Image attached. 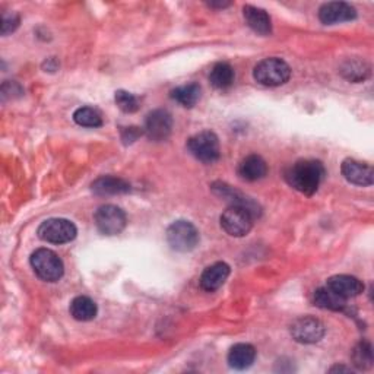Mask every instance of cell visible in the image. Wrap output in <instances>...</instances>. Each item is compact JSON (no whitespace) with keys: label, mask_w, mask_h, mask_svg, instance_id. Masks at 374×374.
Returning <instances> with one entry per match:
<instances>
[{"label":"cell","mask_w":374,"mask_h":374,"mask_svg":"<svg viewBox=\"0 0 374 374\" xmlns=\"http://www.w3.org/2000/svg\"><path fill=\"white\" fill-rule=\"evenodd\" d=\"M325 177V167L316 159H301L285 173L288 184L297 192L311 196L317 192L320 183Z\"/></svg>","instance_id":"cell-1"},{"label":"cell","mask_w":374,"mask_h":374,"mask_svg":"<svg viewBox=\"0 0 374 374\" xmlns=\"http://www.w3.org/2000/svg\"><path fill=\"white\" fill-rule=\"evenodd\" d=\"M253 76L260 85L279 87L288 82L291 76V68L282 59L269 58L256 65Z\"/></svg>","instance_id":"cell-2"},{"label":"cell","mask_w":374,"mask_h":374,"mask_svg":"<svg viewBox=\"0 0 374 374\" xmlns=\"http://www.w3.org/2000/svg\"><path fill=\"white\" fill-rule=\"evenodd\" d=\"M31 266L38 278L47 282H56L63 277L65 266L62 259L48 249H38L31 255Z\"/></svg>","instance_id":"cell-3"},{"label":"cell","mask_w":374,"mask_h":374,"mask_svg":"<svg viewBox=\"0 0 374 374\" xmlns=\"http://www.w3.org/2000/svg\"><path fill=\"white\" fill-rule=\"evenodd\" d=\"M187 149L205 164H212L220 158V141L213 132L205 130L187 141Z\"/></svg>","instance_id":"cell-4"},{"label":"cell","mask_w":374,"mask_h":374,"mask_svg":"<svg viewBox=\"0 0 374 374\" xmlns=\"http://www.w3.org/2000/svg\"><path fill=\"white\" fill-rule=\"evenodd\" d=\"M167 242L176 252H192L199 243V231L189 221H176L167 230Z\"/></svg>","instance_id":"cell-5"},{"label":"cell","mask_w":374,"mask_h":374,"mask_svg":"<svg viewBox=\"0 0 374 374\" xmlns=\"http://www.w3.org/2000/svg\"><path fill=\"white\" fill-rule=\"evenodd\" d=\"M253 213L246 208L231 205L221 215L223 230L233 237H245L253 227Z\"/></svg>","instance_id":"cell-6"},{"label":"cell","mask_w":374,"mask_h":374,"mask_svg":"<svg viewBox=\"0 0 374 374\" xmlns=\"http://www.w3.org/2000/svg\"><path fill=\"white\" fill-rule=\"evenodd\" d=\"M78 230L73 223L63 218H51L38 227V237L47 243L63 245L76 237Z\"/></svg>","instance_id":"cell-7"},{"label":"cell","mask_w":374,"mask_h":374,"mask_svg":"<svg viewBox=\"0 0 374 374\" xmlns=\"http://www.w3.org/2000/svg\"><path fill=\"white\" fill-rule=\"evenodd\" d=\"M95 225L104 235H117L126 227V213L114 205H102L94 215Z\"/></svg>","instance_id":"cell-8"},{"label":"cell","mask_w":374,"mask_h":374,"mask_svg":"<svg viewBox=\"0 0 374 374\" xmlns=\"http://www.w3.org/2000/svg\"><path fill=\"white\" fill-rule=\"evenodd\" d=\"M291 336L300 343H316L325 336V325L319 319L303 316L291 325Z\"/></svg>","instance_id":"cell-9"},{"label":"cell","mask_w":374,"mask_h":374,"mask_svg":"<svg viewBox=\"0 0 374 374\" xmlns=\"http://www.w3.org/2000/svg\"><path fill=\"white\" fill-rule=\"evenodd\" d=\"M173 129L171 114L166 110H154L145 120V133L154 142L166 141Z\"/></svg>","instance_id":"cell-10"},{"label":"cell","mask_w":374,"mask_h":374,"mask_svg":"<svg viewBox=\"0 0 374 374\" xmlns=\"http://www.w3.org/2000/svg\"><path fill=\"white\" fill-rule=\"evenodd\" d=\"M356 18H357L356 8L345 2H329L319 9V19L325 25L348 22Z\"/></svg>","instance_id":"cell-11"},{"label":"cell","mask_w":374,"mask_h":374,"mask_svg":"<svg viewBox=\"0 0 374 374\" xmlns=\"http://www.w3.org/2000/svg\"><path fill=\"white\" fill-rule=\"evenodd\" d=\"M326 287L346 300L360 296L364 291V284L358 278L351 275L331 277L326 282Z\"/></svg>","instance_id":"cell-12"},{"label":"cell","mask_w":374,"mask_h":374,"mask_svg":"<svg viewBox=\"0 0 374 374\" xmlns=\"http://www.w3.org/2000/svg\"><path fill=\"white\" fill-rule=\"evenodd\" d=\"M342 176L353 184L371 186L373 184V169L368 164L356 161V159H345L341 167Z\"/></svg>","instance_id":"cell-13"},{"label":"cell","mask_w":374,"mask_h":374,"mask_svg":"<svg viewBox=\"0 0 374 374\" xmlns=\"http://www.w3.org/2000/svg\"><path fill=\"white\" fill-rule=\"evenodd\" d=\"M228 277L230 266L224 262H217L203 271L201 277V287L208 292H213L224 285Z\"/></svg>","instance_id":"cell-14"},{"label":"cell","mask_w":374,"mask_h":374,"mask_svg":"<svg viewBox=\"0 0 374 374\" xmlns=\"http://www.w3.org/2000/svg\"><path fill=\"white\" fill-rule=\"evenodd\" d=\"M91 189L98 196H116V195L129 193L130 184L119 177L102 176L92 183Z\"/></svg>","instance_id":"cell-15"},{"label":"cell","mask_w":374,"mask_h":374,"mask_svg":"<svg viewBox=\"0 0 374 374\" xmlns=\"http://www.w3.org/2000/svg\"><path fill=\"white\" fill-rule=\"evenodd\" d=\"M243 15L250 28L259 36H269L272 33V21L266 11L256 6H245Z\"/></svg>","instance_id":"cell-16"},{"label":"cell","mask_w":374,"mask_h":374,"mask_svg":"<svg viewBox=\"0 0 374 374\" xmlns=\"http://www.w3.org/2000/svg\"><path fill=\"white\" fill-rule=\"evenodd\" d=\"M266 173H268V166H266L265 159L259 155L246 156L238 166L240 177L247 181H257L263 178Z\"/></svg>","instance_id":"cell-17"},{"label":"cell","mask_w":374,"mask_h":374,"mask_svg":"<svg viewBox=\"0 0 374 374\" xmlns=\"http://www.w3.org/2000/svg\"><path fill=\"white\" fill-rule=\"evenodd\" d=\"M256 360V350L250 343H237L228 353V363L235 370H246Z\"/></svg>","instance_id":"cell-18"},{"label":"cell","mask_w":374,"mask_h":374,"mask_svg":"<svg viewBox=\"0 0 374 374\" xmlns=\"http://www.w3.org/2000/svg\"><path fill=\"white\" fill-rule=\"evenodd\" d=\"M314 304L325 310L342 311L346 309V299L338 296L336 292H333L328 287H324L314 292Z\"/></svg>","instance_id":"cell-19"},{"label":"cell","mask_w":374,"mask_h":374,"mask_svg":"<svg viewBox=\"0 0 374 374\" xmlns=\"http://www.w3.org/2000/svg\"><path fill=\"white\" fill-rule=\"evenodd\" d=\"M70 314L79 322H88L97 316V304L90 297H76L70 303Z\"/></svg>","instance_id":"cell-20"},{"label":"cell","mask_w":374,"mask_h":374,"mask_svg":"<svg viewBox=\"0 0 374 374\" xmlns=\"http://www.w3.org/2000/svg\"><path fill=\"white\" fill-rule=\"evenodd\" d=\"M209 81L217 90H225L234 82V69L225 62H220L212 68L209 73Z\"/></svg>","instance_id":"cell-21"},{"label":"cell","mask_w":374,"mask_h":374,"mask_svg":"<svg viewBox=\"0 0 374 374\" xmlns=\"http://www.w3.org/2000/svg\"><path fill=\"white\" fill-rule=\"evenodd\" d=\"M201 94H202V90L198 84H187V85H181L173 90L171 98L177 101L180 105L191 109V107L196 105V102L201 100Z\"/></svg>","instance_id":"cell-22"},{"label":"cell","mask_w":374,"mask_h":374,"mask_svg":"<svg viewBox=\"0 0 374 374\" xmlns=\"http://www.w3.org/2000/svg\"><path fill=\"white\" fill-rule=\"evenodd\" d=\"M341 73L351 82H360V81H364V79L368 76L370 68L365 65V62L351 59V60H346L342 65Z\"/></svg>","instance_id":"cell-23"},{"label":"cell","mask_w":374,"mask_h":374,"mask_svg":"<svg viewBox=\"0 0 374 374\" xmlns=\"http://www.w3.org/2000/svg\"><path fill=\"white\" fill-rule=\"evenodd\" d=\"M73 120L76 124L82 127H100L102 124V119L100 113L91 107H81L73 113Z\"/></svg>","instance_id":"cell-24"},{"label":"cell","mask_w":374,"mask_h":374,"mask_svg":"<svg viewBox=\"0 0 374 374\" xmlns=\"http://www.w3.org/2000/svg\"><path fill=\"white\" fill-rule=\"evenodd\" d=\"M353 361L354 365L360 370L370 368L373 364V351H371V345L365 341L360 342L353 353Z\"/></svg>","instance_id":"cell-25"},{"label":"cell","mask_w":374,"mask_h":374,"mask_svg":"<svg viewBox=\"0 0 374 374\" xmlns=\"http://www.w3.org/2000/svg\"><path fill=\"white\" fill-rule=\"evenodd\" d=\"M114 101L117 104L119 109L124 113H135L139 110V100L137 95H133L127 91H116Z\"/></svg>","instance_id":"cell-26"},{"label":"cell","mask_w":374,"mask_h":374,"mask_svg":"<svg viewBox=\"0 0 374 374\" xmlns=\"http://www.w3.org/2000/svg\"><path fill=\"white\" fill-rule=\"evenodd\" d=\"M19 26V16L12 14V15H5L2 19V34L8 36L14 33Z\"/></svg>","instance_id":"cell-27"},{"label":"cell","mask_w":374,"mask_h":374,"mask_svg":"<svg viewBox=\"0 0 374 374\" xmlns=\"http://www.w3.org/2000/svg\"><path fill=\"white\" fill-rule=\"evenodd\" d=\"M141 135H142V130H139V127H127L122 133V139L124 141V144H132V142H135Z\"/></svg>","instance_id":"cell-28"}]
</instances>
